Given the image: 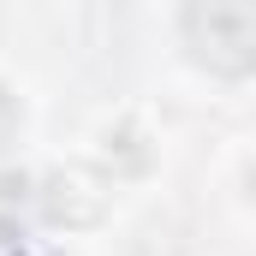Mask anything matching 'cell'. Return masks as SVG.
I'll return each mask as SVG.
<instances>
[{
	"instance_id": "1",
	"label": "cell",
	"mask_w": 256,
	"mask_h": 256,
	"mask_svg": "<svg viewBox=\"0 0 256 256\" xmlns=\"http://www.w3.org/2000/svg\"><path fill=\"white\" fill-rule=\"evenodd\" d=\"M185 48L220 78H250L256 66V0H185Z\"/></svg>"
},
{
	"instance_id": "2",
	"label": "cell",
	"mask_w": 256,
	"mask_h": 256,
	"mask_svg": "<svg viewBox=\"0 0 256 256\" xmlns=\"http://www.w3.org/2000/svg\"><path fill=\"white\" fill-rule=\"evenodd\" d=\"M12 137H18V102H12V96L0 90V149H6Z\"/></svg>"
},
{
	"instance_id": "3",
	"label": "cell",
	"mask_w": 256,
	"mask_h": 256,
	"mask_svg": "<svg viewBox=\"0 0 256 256\" xmlns=\"http://www.w3.org/2000/svg\"><path fill=\"white\" fill-rule=\"evenodd\" d=\"M0 256H24V244H18V226H12V220H0Z\"/></svg>"
}]
</instances>
